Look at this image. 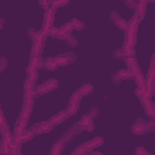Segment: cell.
Segmentation results:
<instances>
[{"mask_svg":"<svg viewBox=\"0 0 155 155\" xmlns=\"http://www.w3.org/2000/svg\"><path fill=\"white\" fill-rule=\"evenodd\" d=\"M57 87H58V81L56 79H50V80L45 81L44 84H41L39 87L34 88L35 97L42 96V94H45V93H47V92H50V91H52V90H54Z\"/></svg>","mask_w":155,"mask_h":155,"instance_id":"1","label":"cell"},{"mask_svg":"<svg viewBox=\"0 0 155 155\" xmlns=\"http://www.w3.org/2000/svg\"><path fill=\"white\" fill-rule=\"evenodd\" d=\"M75 58L76 56L73 53V52H67V53H63V54H59V56H56L53 57V62L58 65H67V64H70V63H74L75 62Z\"/></svg>","mask_w":155,"mask_h":155,"instance_id":"2","label":"cell"},{"mask_svg":"<svg viewBox=\"0 0 155 155\" xmlns=\"http://www.w3.org/2000/svg\"><path fill=\"white\" fill-rule=\"evenodd\" d=\"M54 126L48 121H42V122H39V124H35L30 130L35 133V134H41V133H46V132H50Z\"/></svg>","mask_w":155,"mask_h":155,"instance_id":"3","label":"cell"},{"mask_svg":"<svg viewBox=\"0 0 155 155\" xmlns=\"http://www.w3.org/2000/svg\"><path fill=\"white\" fill-rule=\"evenodd\" d=\"M53 15H54L53 8H47V10L45 11L44 23H42V31H44L45 34H47V33H48V30H50V29H51V27H52Z\"/></svg>","mask_w":155,"mask_h":155,"instance_id":"4","label":"cell"},{"mask_svg":"<svg viewBox=\"0 0 155 155\" xmlns=\"http://www.w3.org/2000/svg\"><path fill=\"white\" fill-rule=\"evenodd\" d=\"M78 125L82 128V131H87V132H91V131H93V128H94L93 120L91 119V116H90L88 114L84 115V116L81 117V120L78 122Z\"/></svg>","mask_w":155,"mask_h":155,"instance_id":"5","label":"cell"},{"mask_svg":"<svg viewBox=\"0 0 155 155\" xmlns=\"http://www.w3.org/2000/svg\"><path fill=\"white\" fill-rule=\"evenodd\" d=\"M33 99H24V103H23V107H22V111H21V116L23 120L28 121L30 114H31V110H33Z\"/></svg>","mask_w":155,"mask_h":155,"instance_id":"6","label":"cell"},{"mask_svg":"<svg viewBox=\"0 0 155 155\" xmlns=\"http://www.w3.org/2000/svg\"><path fill=\"white\" fill-rule=\"evenodd\" d=\"M131 130H132V132L136 133V134H142V133H144V132L148 131V122H145L143 119H138V120L134 122V125L132 126Z\"/></svg>","mask_w":155,"mask_h":155,"instance_id":"7","label":"cell"},{"mask_svg":"<svg viewBox=\"0 0 155 155\" xmlns=\"http://www.w3.org/2000/svg\"><path fill=\"white\" fill-rule=\"evenodd\" d=\"M110 18L113 19V22H114L121 30H126V29H127V22H126V19H124L116 11H113V12L110 13Z\"/></svg>","mask_w":155,"mask_h":155,"instance_id":"8","label":"cell"},{"mask_svg":"<svg viewBox=\"0 0 155 155\" xmlns=\"http://www.w3.org/2000/svg\"><path fill=\"white\" fill-rule=\"evenodd\" d=\"M125 79H132V74H131V71H130L128 69L119 70L117 73H115V74L113 75V81H114L115 84H119V82H121V81L125 80Z\"/></svg>","mask_w":155,"mask_h":155,"instance_id":"9","label":"cell"},{"mask_svg":"<svg viewBox=\"0 0 155 155\" xmlns=\"http://www.w3.org/2000/svg\"><path fill=\"white\" fill-rule=\"evenodd\" d=\"M34 136H35V133H34L31 130H29V131L24 130L22 133H19L18 136H13V137H15V140H16V142H18V143H24V142H28L29 139H33Z\"/></svg>","mask_w":155,"mask_h":155,"instance_id":"10","label":"cell"},{"mask_svg":"<svg viewBox=\"0 0 155 155\" xmlns=\"http://www.w3.org/2000/svg\"><path fill=\"white\" fill-rule=\"evenodd\" d=\"M68 117H69V114H68L65 110H61L58 114H56L54 116H52V117L50 119V122H51L53 126H56V125L62 124L63 121H65Z\"/></svg>","mask_w":155,"mask_h":155,"instance_id":"11","label":"cell"},{"mask_svg":"<svg viewBox=\"0 0 155 155\" xmlns=\"http://www.w3.org/2000/svg\"><path fill=\"white\" fill-rule=\"evenodd\" d=\"M103 143H104V139H103L102 137H96V138L91 139L90 142H87V143H84L82 145H84V147H85L87 150H90V151H91V149H93V148H97V147H101Z\"/></svg>","mask_w":155,"mask_h":155,"instance_id":"12","label":"cell"},{"mask_svg":"<svg viewBox=\"0 0 155 155\" xmlns=\"http://www.w3.org/2000/svg\"><path fill=\"white\" fill-rule=\"evenodd\" d=\"M25 124H27V121L23 120L22 117H19V119L16 121V124H15V127H13V136H18L19 133H22V132L25 130Z\"/></svg>","mask_w":155,"mask_h":155,"instance_id":"13","label":"cell"},{"mask_svg":"<svg viewBox=\"0 0 155 155\" xmlns=\"http://www.w3.org/2000/svg\"><path fill=\"white\" fill-rule=\"evenodd\" d=\"M56 38H58V39H61V40H63V41H65L70 47H74V46L78 45L76 39H75L74 36H71L70 34H59V35H57Z\"/></svg>","mask_w":155,"mask_h":155,"instance_id":"14","label":"cell"},{"mask_svg":"<svg viewBox=\"0 0 155 155\" xmlns=\"http://www.w3.org/2000/svg\"><path fill=\"white\" fill-rule=\"evenodd\" d=\"M79 110V102H74V101H69V105L65 109V111L69 114V116L75 115Z\"/></svg>","mask_w":155,"mask_h":155,"instance_id":"15","label":"cell"},{"mask_svg":"<svg viewBox=\"0 0 155 155\" xmlns=\"http://www.w3.org/2000/svg\"><path fill=\"white\" fill-rule=\"evenodd\" d=\"M78 91L80 92L81 96H87V94H90V93L93 91V86H92L91 84H85V85H82Z\"/></svg>","mask_w":155,"mask_h":155,"instance_id":"16","label":"cell"},{"mask_svg":"<svg viewBox=\"0 0 155 155\" xmlns=\"http://www.w3.org/2000/svg\"><path fill=\"white\" fill-rule=\"evenodd\" d=\"M69 24L71 25L73 29H76V30H82V29L85 28V24H84L82 22H80L79 19H71V21L69 22Z\"/></svg>","mask_w":155,"mask_h":155,"instance_id":"17","label":"cell"},{"mask_svg":"<svg viewBox=\"0 0 155 155\" xmlns=\"http://www.w3.org/2000/svg\"><path fill=\"white\" fill-rule=\"evenodd\" d=\"M63 148H64V145H63V144H62L59 140H57V142L54 143L53 148L51 149V154H52V155H53V154H61Z\"/></svg>","mask_w":155,"mask_h":155,"instance_id":"18","label":"cell"},{"mask_svg":"<svg viewBox=\"0 0 155 155\" xmlns=\"http://www.w3.org/2000/svg\"><path fill=\"white\" fill-rule=\"evenodd\" d=\"M69 2V0H53L52 1V7L53 8H57V7H61V6H64Z\"/></svg>","mask_w":155,"mask_h":155,"instance_id":"19","label":"cell"},{"mask_svg":"<svg viewBox=\"0 0 155 155\" xmlns=\"http://www.w3.org/2000/svg\"><path fill=\"white\" fill-rule=\"evenodd\" d=\"M82 98V96L80 94V92L79 91H75L73 94H71V97H70V101H74V102H80V99Z\"/></svg>","mask_w":155,"mask_h":155,"instance_id":"20","label":"cell"},{"mask_svg":"<svg viewBox=\"0 0 155 155\" xmlns=\"http://www.w3.org/2000/svg\"><path fill=\"white\" fill-rule=\"evenodd\" d=\"M125 2H126V5H127L130 8H133V10L137 8V4H138L137 0H125Z\"/></svg>","mask_w":155,"mask_h":155,"instance_id":"21","label":"cell"},{"mask_svg":"<svg viewBox=\"0 0 155 155\" xmlns=\"http://www.w3.org/2000/svg\"><path fill=\"white\" fill-rule=\"evenodd\" d=\"M87 114H88V115L91 116V119L93 120L94 117H97V116H98V114H99V110H98L97 108H92V109H91V110H90Z\"/></svg>","mask_w":155,"mask_h":155,"instance_id":"22","label":"cell"},{"mask_svg":"<svg viewBox=\"0 0 155 155\" xmlns=\"http://www.w3.org/2000/svg\"><path fill=\"white\" fill-rule=\"evenodd\" d=\"M114 56H115V57H117V58H124V57H125V54H124V51H122V48H119V50H116V51L114 52Z\"/></svg>","mask_w":155,"mask_h":155,"instance_id":"23","label":"cell"},{"mask_svg":"<svg viewBox=\"0 0 155 155\" xmlns=\"http://www.w3.org/2000/svg\"><path fill=\"white\" fill-rule=\"evenodd\" d=\"M7 67V61L5 58H0V71H2Z\"/></svg>","mask_w":155,"mask_h":155,"instance_id":"24","label":"cell"},{"mask_svg":"<svg viewBox=\"0 0 155 155\" xmlns=\"http://www.w3.org/2000/svg\"><path fill=\"white\" fill-rule=\"evenodd\" d=\"M40 4L42 6H48L51 4V0H40Z\"/></svg>","mask_w":155,"mask_h":155,"instance_id":"25","label":"cell"},{"mask_svg":"<svg viewBox=\"0 0 155 155\" xmlns=\"http://www.w3.org/2000/svg\"><path fill=\"white\" fill-rule=\"evenodd\" d=\"M136 153H145V150H144L143 148H138V149L136 150Z\"/></svg>","mask_w":155,"mask_h":155,"instance_id":"26","label":"cell"},{"mask_svg":"<svg viewBox=\"0 0 155 155\" xmlns=\"http://www.w3.org/2000/svg\"><path fill=\"white\" fill-rule=\"evenodd\" d=\"M2 24H4V21L0 18V29H1V27H2Z\"/></svg>","mask_w":155,"mask_h":155,"instance_id":"27","label":"cell"}]
</instances>
